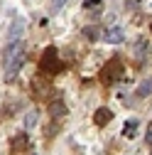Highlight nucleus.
Listing matches in <instances>:
<instances>
[{"label":"nucleus","instance_id":"1","mask_svg":"<svg viewBox=\"0 0 152 155\" xmlns=\"http://www.w3.org/2000/svg\"><path fill=\"white\" fill-rule=\"evenodd\" d=\"M40 67L44 74H59L62 71V62H59V52H56V47H47L42 59H40Z\"/></svg>","mask_w":152,"mask_h":155},{"label":"nucleus","instance_id":"2","mask_svg":"<svg viewBox=\"0 0 152 155\" xmlns=\"http://www.w3.org/2000/svg\"><path fill=\"white\" fill-rule=\"evenodd\" d=\"M120 74H123V62L118 59V57H113V59H108L106 67L101 69V81H103L106 86H110Z\"/></svg>","mask_w":152,"mask_h":155},{"label":"nucleus","instance_id":"3","mask_svg":"<svg viewBox=\"0 0 152 155\" xmlns=\"http://www.w3.org/2000/svg\"><path fill=\"white\" fill-rule=\"evenodd\" d=\"M17 59H25V45H22V42H10V45L5 47V52H3V64L10 67V64L17 62Z\"/></svg>","mask_w":152,"mask_h":155},{"label":"nucleus","instance_id":"4","mask_svg":"<svg viewBox=\"0 0 152 155\" xmlns=\"http://www.w3.org/2000/svg\"><path fill=\"white\" fill-rule=\"evenodd\" d=\"M32 96L34 99H47L49 96V81L44 76H34L32 79Z\"/></svg>","mask_w":152,"mask_h":155},{"label":"nucleus","instance_id":"5","mask_svg":"<svg viewBox=\"0 0 152 155\" xmlns=\"http://www.w3.org/2000/svg\"><path fill=\"white\" fill-rule=\"evenodd\" d=\"M110 121H113V111L110 108L101 106V108L93 111V123H96V126H108Z\"/></svg>","mask_w":152,"mask_h":155},{"label":"nucleus","instance_id":"6","mask_svg":"<svg viewBox=\"0 0 152 155\" xmlns=\"http://www.w3.org/2000/svg\"><path fill=\"white\" fill-rule=\"evenodd\" d=\"M103 37H106V42H110V45H120L125 40V32H123V27H108L103 32Z\"/></svg>","mask_w":152,"mask_h":155},{"label":"nucleus","instance_id":"7","mask_svg":"<svg viewBox=\"0 0 152 155\" xmlns=\"http://www.w3.org/2000/svg\"><path fill=\"white\" fill-rule=\"evenodd\" d=\"M27 148V135L20 133V135H15V138L10 140V153H22Z\"/></svg>","mask_w":152,"mask_h":155},{"label":"nucleus","instance_id":"8","mask_svg":"<svg viewBox=\"0 0 152 155\" xmlns=\"http://www.w3.org/2000/svg\"><path fill=\"white\" fill-rule=\"evenodd\" d=\"M138 128H140V123H138L135 118H132V121H128V123H125L123 135H125V138H135V135H138Z\"/></svg>","mask_w":152,"mask_h":155},{"label":"nucleus","instance_id":"9","mask_svg":"<svg viewBox=\"0 0 152 155\" xmlns=\"http://www.w3.org/2000/svg\"><path fill=\"white\" fill-rule=\"evenodd\" d=\"M49 113H52V118H59V116H64V113H66V106H64V101H52V106H49Z\"/></svg>","mask_w":152,"mask_h":155},{"label":"nucleus","instance_id":"10","mask_svg":"<svg viewBox=\"0 0 152 155\" xmlns=\"http://www.w3.org/2000/svg\"><path fill=\"white\" fill-rule=\"evenodd\" d=\"M84 37H86V40H91V42H96L98 37H101V32H98V27L88 25V27H84Z\"/></svg>","mask_w":152,"mask_h":155},{"label":"nucleus","instance_id":"11","mask_svg":"<svg viewBox=\"0 0 152 155\" xmlns=\"http://www.w3.org/2000/svg\"><path fill=\"white\" fill-rule=\"evenodd\" d=\"M150 94H152V79L142 81V84H140V89H138V96H142V99H145V96H150Z\"/></svg>","mask_w":152,"mask_h":155},{"label":"nucleus","instance_id":"12","mask_svg":"<svg viewBox=\"0 0 152 155\" xmlns=\"http://www.w3.org/2000/svg\"><path fill=\"white\" fill-rule=\"evenodd\" d=\"M25 126H27V128H34V126H37V111H27V116H25Z\"/></svg>","mask_w":152,"mask_h":155},{"label":"nucleus","instance_id":"13","mask_svg":"<svg viewBox=\"0 0 152 155\" xmlns=\"http://www.w3.org/2000/svg\"><path fill=\"white\" fill-rule=\"evenodd\" d=\"M84 10H93V12H98V10H101V0H86V3H84Z\"/></svg>","mask_w":152,"mask_h":155},{"label":"nucleus","instance_id":"14","mask_svg":"<svg viewBox=\"0 0 152 155\" xmlns=\"http://www.w3.org/2000/svg\"><path fill=\"white\" fill-rule=\"evenodd\" d=\"M145 52H147V42H145V40H140V42H138V47H135L138 59H142V57H145Z\"/></svg>","mask_w":152,"mask_h":155},{"label":"nucleus","instance_id":"15","mask_svg":"<svg viewBox=\"0 0 152 155\" xmlns=\"http://www.w3.org/2000/svg\"><path fill=\"white\" fill-rule=\"evenodd\" d=\"M20 35H22V25L17 22V25H12V30H10V37L15 40V37H20Z\"/></svg>","mask_w":152,"mask_h":155},{"label":"nucleus","instance_id":"16","mask_svg":"<svg viewBox=\"0 0 152 155\" xmlns=\"http://www.w3.org/2000/svg\"><path fill=\"white\" fill-rule=\"evenodd\" d=\"M64 3H66V0H52V8H54V12H56V10H62V8H64Z\"/></svg>","mask_w":152,"mask_h":155},{"label":"nucleus","instance_id":"17","mask_svg":"<svg viewBox=\"0 0 152 155\" xmlns=\"http://www.w3.org/2000/svg\"><path fill=\"white\" fill-rule=\"evenodd\" d=\"M147 143L152 145V121H150V126H147Z\"/></svg>","mask_w":152,"mask_h":155}]
</instances>
